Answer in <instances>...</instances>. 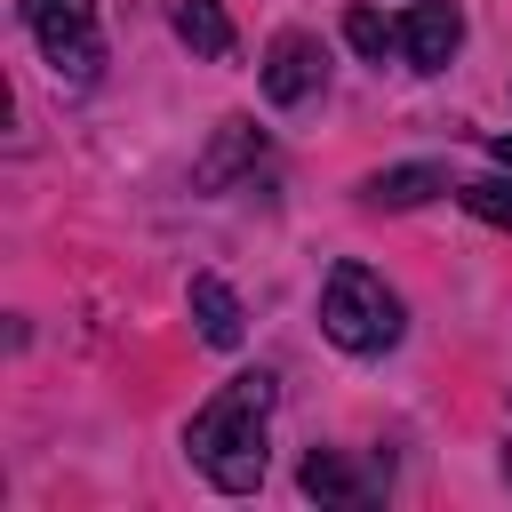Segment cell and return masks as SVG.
Segmentation results:
<instances>
[{
  "mask_svg": "<svg viewBox=\"0 0 512 512\" xmlns=\"http://www.w3.org/2000/svg\"><path fill=\"white\" fill-rule=\"evenodd\" d=\"M16 8H24V24L40 32L48 64H56L72 88H88V80H96V64H104V40H96V0H16Z\"/></svg>",
  "mask_w": 512,
  "mask_h": 512,
  "instance_id": "3",
  "label": "cell"
},
{
  "mask_svg": "<svg viewBox=\"0 0 512 512\" xmlns=\"http://www.w3.org/2000/svg\"><path fill=\"white\" fill-rule=\"evenodd\" d=\"M320 328L344 352H384V344H400V296L368 264H336L320 288Z\"/></svg>",
  "mask_w": 512,
  "mask_h": 512,
  "instance_id": "2",
  "label": "cell"
},
{
  "mask_svg": "<svg viewBox=\"0 0 512 512\" xmlns=\"http://www.w3.org/2000/svg\"><path fill=\"white\" fill-rule=\"evenodd\" d=\"M344 40H352L360 56H384V48L400 40V32H392V24H384V16H376V8L360 0V8H344Z\"/></svg>",
  "mask_w": 512,
  "mask_h": 512,
  "instance_id": "11",
  "label": "cell"
},
{
  "mask_svg": "<svg viewBox=\"0 0 512 512\" xmlns=\"http://www.w3.org/2000/svg\"><path fill=\"white\" fill-rule=\"evenodd\" d=\"M176 40L192 56H232V16L224 0H176Z\"/></svg>",
  "mask_w": 512,
  "mask_h": 512,
  "instance_id": "9",
  "label": "cell"
},
{
  "mask_svg": "<svg viewBox=\"0 0 512 512\" xmlns=\"http://www.w3.org/2000/svg\"><path fill=\"white\" fill-rule=\"evenodd\" d=\"M296 480H304V496H320V504H360V496H368V480H352V464H344L336 448H312Z\"/></svg>",
  "mask_w": 512,
  "mask_h": 512,
  "instance_id": "10",
  "label": "cell"
},
{
  "mask_svg": "<svg viewBox=\"0 0 512 512\" xmlns=\"http://www.w3.org/2000/svg\"><path fill=\"white\" fill-rule=\"evenodd\" d=\"M432 192H448V176H440L432 160H416V168H384V176L360 184L368 208H416V200H432Z\"/></svg>",
  "mask_w": 512,
  "mask_h": 512,
  "instance_id": "8",
  "label": "cell"
},
{
  "mask_svg": "<svg viewBox=\"0 0 512 512\" xmlns=\"http://www.w3.org/2000/svg\"><path fill=\"white\" fill-rule=\"evenodd\" d=\"M464 208H472L480 224H504V232H512V184H504V176H480V184H464Z\"/></svg>",
  "mask_w": 512,
  "mask_h": 512,
  "instance_id": "12",
  "label": "cell"
},
{
  "mask_svg": "<svg viewBox=\"0 0 512 512\" xmlns=\"http://www.w3.org/2000/svg\"><path fill=\"white\" fill-rule=\"evenodd\" d=\"M256 152H264V136H256V120H224V128H216V144L200 152V168H192V184H200V192H224V184H232V176H240V168H248Z\"/></svg>",
  "mask_w": 512,
  "mask_h": 512,
  "instance_id": "6",
  "label": "cell"
},
{
  "mask_svg": "<svg viewBox=\"0 0 512 512\" xmlns=\"http://www.w3.org/2000/svg\"><path fill=\"white\" fill-rule=\"evenodd\" d=\"M192 320H200V336H208L216 352H232V344L248 336V320H240V296H232L216 272H192Z\"/></svg>",
  "mask_w": 512,
  "mask_h": 512,
  "instance_id": "7",
  "label": "cell"
},
{
  "mask_svg": "<svg viewBox=\"0 0 512 512\" xmlns=\"http://www.w3.org/2000/svg\"><path fill=\"white\" fill-rule=\"evenodd\" d=\"M488 160H496V168H512V136H488Z\"/></svg>",
  "mask_w": 512,
  "mask_h": 512,
  "instance_id": "13",
  "label": "cell"
},
{
  "mask_svg": "<svg viewBox=\"0 0 512 512\" xmlns=\"http://www.w3.org/2000/svg\"><path fill=\"white\" fill-rule=\"evenodd\" d=\"M264 416H272V376L248 368L232 376L200 416H192V464L224 488V496H248L264 480Z\"/></svg>",
  "mask_w": 512,
  "mask_h": 512,
  "instance_id": "1",
  "label": "cell"
},
{
  "mask_svg": "<svg viewBox=\"0 0 512 512\" xmlns=\"http://www.w3.org/2000/svg\"><path fill=\"white\" fill-rule=\"evenodd\" d=\"M456 40H464L456 0H424V8H408V24H400V48H408L416 72H440V64L456 56Z\"/></svg>",
  "mask_w": 512,
  "mask_h": 512,
  "instance_id": "5",
  "label": "cell"
},
{
  "mask_svg": "<svg viewBox=\"0 0 512 512\" xmlns=\"http://www.w3.org/2000/svg\"><path fill=\"white\" fill-rule=\"evenodd\" d=\"M264 96H272V104L320 96V40H312V32H280V40L264 48Z\"/></svg>",
  "mask_w": 512,
  "mask_h": 512,
  "instance_id": "4",
  "label": "cell"
}]
</instances>
